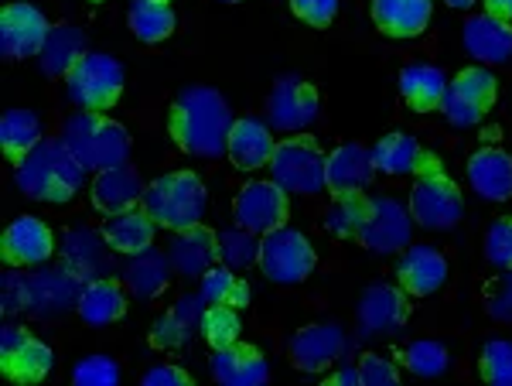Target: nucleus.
I'll use <instances>...</instances> for the list:
<instances>
[{
	"label": "nucleus",
	"instance_id": "obj_1",
	"mask_svg": "<svg viewBox=\"0 0 512 386\" xmlns=\"http://www.w3.org/2000/svg\"><path fill=\"white\" fill-rule=\"evenodd\" d=\"M168 130L185 154L195 158H219L226 154L229 130H233V113L226 100L209 86H188L178 93L168 113Z\"/></svg>",
	"mask_w": 512,
	"mask_h": 386
},
{
	"label": "nucleus",
	"instance_id": "obj_2",
	"mask_svg": "<svg viewBox=\"0 0 512 386\" xmlns=\"http://www.w3.org/2000/svg\"><path fill=\"white\" fill-rule=\"evenodd\" d=\"M14 182L28 199L69 202L86 182V164L59 141H41L24 161H18Z\"/></svg>",
	"mask_w": 512,
	"mask_h": 386
},
{
	"label": "nucleus",
	"instance_id": "obj_3",
	"mask_svg": "<svg viewBox=\"0 0 512 386\" xmlns=\"http://www.w3.org/2000/svg\"><path fill=\"white\" fill-rule=\"evenodd\" d=\"M62 144L86 164V171L117 168L130 158V134L99 110L72 113L62 127Z\"/></svg>",
	"mask_w": 512,
	"mask_h": 386
},
{
	"label": "nucleus",
	"instance_id": "obj_4",
	"mask_svg": "<svg viewBox=\"0 0 512 386\" xmlns=\"http://www.w3.org/2000/svg\"><path fill=\"white\" fill-rule=\"evenodd\" d=\"M144 212L164 229H185L202 223L205 216V185L192 171H171L144 188Z\"/></svg>",
	"mask_w": 512,
	"mask_h": 386
},
{
	"label": "nucleus",
	"instance_id": "obj_5",
	"mask_svg": "<svg viewBox=\"0 0 512 386\" xmlns=\"http://www.w3.org/2000/svg\"><path fill=\"white\" fill-rule=\"evenodd\" d=\"M325 164L328 154L308 134H291L287 141H277L270 158V178L287 195H315L325 188Z\"/></svg>",
	"mask_w": 512,
	"mask_h": 386
},
{
	"label": "nucleus",
	"instance_id": "obj_6",
	"mask_svg": "<svg viewBox=\"0 0 512 386\" xmlns=\"http://www.w3.org/2000/svg\"><path fill=\"white\" fill-rule=\"evenodd\" d=\"M65 93L82 110H110L123 93V65L113 55L86 52L76 69L65 76Z\"/></svg>",
	"mask_w": 512,
	"mask_h": 386
},
{
	"label": "nucleus",
	"instance_id": "obj_7",
	"mask_svg": "<svg viewBox=\"0 0 512 386\" xmlns=\"http://www.w3.org/2000/svg\"><path fill=\"white\" fill-rule=\"evenodd\" d=\"M495 96H499L495 76L485 65H472V69L458 72V76L448 82L441 110L451 127H475V123L495 106Z\"/></svg>",
	"mask_w": 512,
	"mask_h": 386
},
{
	"label": "nucleus",
	"instance_id": "obj_8",
	"mask_svg": "<svg viewBox=\"0 0 512 386\" xmlns=\"http://www.w3.org/2000/svg\"><path fill=\"white\" fill-rule=\"evenodd\" d=\"M260 267L274 284H301L315 270V250L297 229L280 226L260 240Z\"/></svg>",
	"mask_w": 512,
	"mask_h": 386
},
{
	"label": "nucleus",
	"instance_id": "obj_9",
	"mask_svg": "<svg viewBox=\"0 0 512 386\" xmlns=\"http://www.w3.org/2000/svg\"><path fill=\"white\" fill-rule=\"evenodd\" d=\"M410 216L424 229H451L465 216V202H461L458 185L444 171L420 175L414 192H410Z\"/></svg>",
	"mask_w": 512,
	"mask_h": 386
},
{
	"label": "nucleus",
	"instance_id": "obj_10",
	"mask_svg": "<svg viewBox=\"0 0 512 386\" xmlns=\"http://www.w3.org/2000/svg\"><path fill=\"white\" fill-rule=\"evenodd\" d=\"M233 212H236V223L243 229H250L256 236H267V233H274V229L287 226L291 205H287L284 188L270 178V182H250L239 188Z\"/></svg>",
	"mask_w": 512,
	"mask_h": 386
},
{
	"label": "nucleus",
	"instance_id": "obj_11",
	"mask_svg": "<svg viewBox=\"0 0 512 386\" xmlns=\"http://www.w3.org/2000/svg\"><path fill=\"white\" fill-rule=\"evenodd\" d=\"M82 281L79 274H72L69 267H48L28 277V311L41 322L48 318H62L65 311L79 308L82 298Z\"/></svg>",
	"mask_w": 512,
	"mask_h": 386
},
{
	"label": "nucleus",
	"instance_id": "obj_12",
	"mask_svg": "<svg viewBox=\"0 0 512 386\" xmlns=\"http://www.w3.org/2000/svg\"><path fill=\"white\" fill-rule=\"evenodd\" d=\"M410 219H414L410 209H403L396 199L376 195V199H369L366 223H362L355 240L373 253H396L410 243Z\"/></svg>",
	"mask_w": 512,
	"mask_h": 386
},
{
	"label": "nucleus",
	"instance_id": "obj_13",
	"mask_svg": "<svg viewBox=\"0 0 512 386\" xmlns=\"http://www.w3.org/2000/svg\"><path fill=\"white\" fill-rule=\"evenodd\" d=\"M0 366L11 380L38 383L52 373L55 356L45 342L31 339L21 325H4V332H0Z\"/></svg>",
	"mask_w": 512,
	"mask_h": 386
},
{
	"label": "nucleus",
	"instance_id": "obj_14",
	"mask_svg": "<svg viewBox=\"0 0 512 386\" xmlns=\"http://www.w3.org/2000/svg\"><path fill=\"white\" fill-rule=\"evenodd\" d=\"M410 318V301L403 287L393 284H373L366 287L359 301V335L362 339H376V335H393Z\"/></svg>",
	"mask_w": 512,
	"mask_h": 386
},
{
	"label": "nucleus",
	"instance_id": "obj_15",
	"mask_svg": "<svg viewBox=\"0 0 512 386\" xmlns=\"http://www.w3.org/2000/svg\"><path fill=\"white\" fill-rule=\"evenodd\" d=\"M48 21L31 4H7L0 14V55L4 59H31L41 52Z\"/></svg>",
	"mask_w": 512,
	"mask_h": 386
},
{
	"label": "nucleus",
	"instance_id": "obj_16",
	"mask_svg": "<svg viewBox=\"0 0 512 386\" xmlns=\"http://www.w3.org/2000/svg\"><path fill=\"white\" fill-rule=\"evenodd\" d=\"M113 246L106 240V233H96V229H69L62 236V257L65 267L72 274H79L82 281H96V277H110L113 274Z\"/></svg>",
	"mask_w": 512,
	"mask_h": 386
},
{
	"label": "nucleus",
	"instance_id": "obj_17",
	"mask_svg": "<svg viewBox=\"0 0 512 386\" xmlns=\"http://www.w3.org/2000/svg\"><path fill=\"white\" fill-rule=\"evenodd\" d=\"M318 117V89L304 79H280L270 93V123L277 130H287V134H297V130L311 127Z\"/></svg>",
	"mask_w": 512,
	"mask_h": 386
},
{
	"label": "nucleus",
	"instance_id": "obj_18",
	"mask_svg": "<svg viewBox=\"0 0 512 386\" xmlns=\"http://www.w3.org/2000/svg\"><path fill=\"white\" fill-rule=\"evenodd\" d=\"M0 250H4L7 267H35L45 264L55 253V236L48 223H41L38 216H18L4 229Z\"/></svg>",
	"mask_w": 512,
	"mask_h": 386
},
{
	"label": "nucleus",
	"instance_id": "obj_19",
	"mask_svg": "<svg viewBox=\"0 0 512 386\" xmlns=\"http://www.w3.org/2000/svg\"><path fill=\"white\" fill-rule=\"evenodd\" d=\"M219 257H222V253H219V236L212 233L209 226H202V223L175 229V236H171V243H168L171 267H175L178 274H185V277H198V281H202L205 270L216 267Z\"/></svg>",
	"mask_w": 512,
	"mask_h": 386
},
{
	"label": "nucleus",
	"instance_id": "obj_20",
	"mask_svg": "<svg viewBox=\"0 0 512 386\" xmlns=\"http://www.w3.org/2000/svg\"><path fill=\"white\" fill-rule=\"evenodd\" d=\"M345 349V332L332 322L325 325H308L291 339V363L304 373H321L342 356Z\"/></svg>",
	"mask_w": 512,
	"mask_h": 386
},
{
	"label": "nucleus",
	"instance_id": "obj_21",
	"mask_svg": "<svg viewBox=\"0 0 512 386\" xmlns=\"http://www.w3.org/2000/svg\"><path fill=\"white\" fill-rule=\"evenodd\" d=\"M373 151H366L362 144H342L328 154L325 164V188L335 195H352L362 192L373 178Z\"/></svg>",
	"mask_w": 512,
	"mask_h": 386
},
{
	"label": "nucleus",
	"instance_id": "obj_22",
	"mask_svg": "<svg viewBox=\"0 0 512 386\" xmlns=\"http://www.w3.org/2000/svg\"><path fill=\"white\" fill-rule=\"evenodd\" d=\"M373 164L386 175H434V171H441V161L427 154L410 134H386L376 144Z\"/></svg>",
	"mask_w": 512,
	"mask_h": 386
},
{
	"label": "nucleus",
	"instance_id": "obj_23",
	"mask_svg": "<svg viewBox=\"0 0 512 386\" xmlns=\"http://www.w3.org/2000/svg\"><path fill=\"white\" fill-rule=\"evenodd\" d=\"M212 380L222 386H260L270 380V366L260 356V349L233 342L226 349H216L212 356Z\"/></svg>",
	"mask_w": 512,
	"mask_h": 386
},
{
	"label": "nucleus",
	"instance_id": "obj_24",
	"mask_svg": "<svg viewBox=\"0 0 512 386\" xmlns=\"http://www.w3.org/2000/svg\"><path fill=\"white\" fill-rule=\"evenodd\" d=\"M465 48L482 65H502L512 59V24L492 14H475L465 21Z\"/></svg>",
	"mask_w": 512,
	"mask_h": 386
},
{
	"label": "nucleus",
	"instance_id": "obj_25",
	"mask_svg": "<svg viewBox=\"0 0 512 386\" xmlns=\"http://www.w3.org/2000/svg\"><path fill=\"white\" fill-rule=\"evenodd\" d=\"M144 199V182L130 164H117V168L96 171L93 182V205L106 216H117V212H127Z\"/></svg>",
	"mask_w": 512,
	"mask_h": 386
},
{
	"label": "nucleus",
	"instance_id": "obj_26",
	"mask_svg": "<svg viewBox=\"0 0 512 386\" xmlns=\"http://www.w3.org/2000/svg\"><path fill=\"white\" fill-rule=\"evenodd\" d=\"M396 277H400V287L414 298H427L448 277V260L434 250V246H410L403 253L400 267H396Z\"/></svg>",
	"mask_w": 512,
	"mask_h": 386
},
{
	"label": "nucleus",
	"instance_id": "obj_27",
	"mask_svg": "<svg viewBox=\"0 0 512 386\" xmlns=\"http://www.w3.org/2000/svg\"><path fill=\"white\" fill-rule=\"evenodd\" d=\"M274 147H277V141L270 137L267 123L250 120V117L233 120L226 154L239 171H256V168H263V164H270V158H274Z\"/></svg>",
	"mask_w": 512,
	"mask_h": 386
},
{
	"label": "nucleus",
	"instance_id": "obj_28",
	"mask_svg": "<svg viewBox=\"0 0 512 386\" xmlns=\"http://www.w3.org/2000/svg\"><path fill=\"white\" fill-rule=\"evenodd\" d=\"M468 182L489 202L512 199V158L499 147H482L468 161Z\"/></svg>",
	"mask_w": 512,
	"mask_h": 386
},
{
	"label": "nucleus",
	"instance_id": "obj_29",
	"mask_svg": "<svg viewBox=\"0 0 512 386\" xmlns=\"http://www.w3.org/2000/svg\"><path fill=\"white\" fill-rule=\"evenodd\" d=\"M82 55H86V35L76 24H52L45 35V45L38 52V62L45 76L65 79L79 65Z\"/></svg>",
	"mask_w": 512,
	"mask_h": 386
},
{
	"label": "nucleus",
	"instance_id": "obj_30",
	"mask_svg": "<svg viewBox=\"0 0 512 386\" xmlns=\"http://www.w3.org/2000/svg\"><path fill=\"white\" fill-rule=\"evenodd\" d=\"M373 21L390 38H417L431 24V0H373Z\"/></svg>",
	"mask_w": 512,
	"mask_h": 386
},
{
	"label": "nucleus",
	"instance_id": "obj_31",
	"mask_svg": "<svg viewBox=\"0 0 512 386\" xmlns=\"http://www.w3.org/2000/svg\"><path fill=\"white\" fill-rule=\"evenodd\" d=\"M76 311L86 325H113L127 311V294H123L120 281H113V277H96V281L82 287Z\"/></svg>",
	"mask_w": 512,
	"mask_h": 386
},
{
	"label": "nucleus",
	"instance_id": "obj_32",
	"mask_svg": "<svg viewBox=\"0 0 512 386\" xmlns=\"http://www.w3.org/2000/svg\"><path fill=\"white\" fill-rule=\"evenodd\" d=\"M400 93L407 106H414L417 113H431L444 103L448 79L434 65H410V69L400 72Z\"/></svg>",
	"mask_w": 512,
	"mask_h": 386
},
{
	"label": "nucleus",
	"instance_id": "obj_33",
	"mask_svg": "<svg viewBox=\"0 0 512 386\" xmlns=\"http://www.w3.org/2000/svg\"><path fill=\"white\" fill-rule=\"evenodd\" d=\"M106 240L117 253L123 257H137V253L151 250V240H154V219L147 216L144 209H127V212H117V216H110V223H106Z\"/></svg>",
	"mask_w": 512,
	"mask_h": 386
},
{
	"label": "nucleus",
	"instance_id": "obj_34",
	"mask_svg": "<svg viewBox=\"0 0 512 386\" xmlns=\"http://www.w3.org/2000/svg\"><path fill=\"white\" fill-rule=\"evenodd\" d=\"M168 274L171 260L158 250H144L137 257H130L127 270H123V281H127L130 294H137V298H158L168 287Z\"/></svg>",
	"mask_w": 512,
	"mask_h": 386
},
{
	"label": "nucleus",
	"instance_id": "obj_35",
	"mask_svg": "<svg viewBox=\"0 0 512 386\" xmlns=\"http://www.w3.org/2000/svg\"><path fill=\"white\" fill-rule=\"evenodd\" d=\"M202 301L205 298H181L168 315H161L158 325H154V332H151L154 346H161V349L185 346L188 335H192V325L202 322V311H205Z\"/></svg>",
	"mask_w": 512,
	"mask_h": 386
},
{
	"label": "nucleus",
	"instance_id": "obj_36",
	"mask_svg": "<svg viewBox=\"0 0 512 386\" xmlns=\"http://www.w3.org/2000/svg\"><path fill=\"white\" fill-rule=\"evenodd\" d=\"M41 144V123L31 110H11L0 120V147L14 164L28 158Z\"/></svg>",
	"mask_w": 512,
	"mask_h": 386
},
{
	"label": "nucleus",
	"instance_id": "obj_37",
	"mask_svg": "<svg viewBox=\"0 0 512 386\" xmlns=\"http://www.w3.org/2000/svg\"><path fill=\"white\" fill-rule=\"evenodd\" d=\"M127 21L130 31L147 45H158L175 31V11L168 7V0H134Z\"/></svg>",
	"mask_w": 512,
	"mask_h": 386
},
{
	"label": "nucleus",
	"instance_id": "obj_38",
	"mask_svg": "<svg viewBox=\"0 0 512 386\" xmlns=\"http://www.w3.org/2000/svg\"><path fill=\"white\" fill-rule=\"evenodd\" d=\"M202 298L205 305H229L243 311L250 305V287L243 277L233 274V267H209L202 274Z\"/></svg>",
	"mask_w": 512,
	"mask_h": 386
},
{
	"label": "nucleus",
	"instance_id": "obj_39",
	"mask_svg": "<svg viewBox=\"0 0 512 386\" xmlns=\"http://www.w3.org/2000/svg\"><path fill=\"white\" fill-rule=\"evenodd\" d=\"M366 212H369V195L352 192V195H338L335 205L328 209V233L338 236V240H355L359 236L362 223H366Z\"/></svg>",
	"mask_w": 512,
	"mask_h": 386
},
{
	"label": "nucleus",
	"instance_id": "obj_40",
	"mask_svg": "<svg viewBox=\"0 0 512 386\" xmlns=\"http://www.w3.org/2000/svg\"><path fill=\"white\" fill-rule=\"evenodd\" d=\"M198 328H202L205 342H209L212 349H226L233 346V342H239V315L236 308L229 305H209L202 311V322H198Z\"/></svg>",
	"mask_w": 512,
	"mask_h": 386
},
{
	"label": "nucleus",
	"instance_id": "obj_41",
	"mask_svg": "<svg viewBox=\"0 0 512 386\" xmlns=\"http://www.w3.org/2000/svg\"><path fill=\"white\" fill-rule=\"evenodd\" d=\"M219 253H222V260H226V267H233V270H246V267L260 264L256 233H250V229H243V226L219 236Z\"/></svg>",
	"mask_w": 512,
	"mask_h": 386
},
{
	"label": "nucleus",
	"instance_id": "obj_42",
	"mask_svg": "<svg viewBox=\"0 0 512 386\" xmlns=\"http://www.w3.org/2000/svg\"><path fill=\"white\" fill-rule=\"evenodd\" d=\"M478 373L492 386H512V342L495 339L478 356Z\"/></svg>",
	"mask_w": 512,
	"mask_h": 386
},
{
	"label": "nucleus",
	"instance_id": "obj_43",
	"mask_svg": "<svg viewBox=\"0 0 512 386\" xmlns=\"http://www.w3.org/2000/svg\"><path fill=\"white\" fill-rule=\"evenodd\" d=\"M403 366L417 376H441L444 369H448V349H444L441 342L420 339L403 352Z\"/></svg>",
	"mask_w": 512,
	"mask_h": 386
},
{
	"label": "nucleus",
	"instance_id": "obj_44",
	"mask_svg": "<svg viewBox=\"0 0 512 386\" xmlns=\"http://www.w3.org/2000/svg\"><path fill=\"white\" fill-rule=\"evenodd\" d=\"M485 260L499 270H512V216L495 219L485 233Z\"/></svg>",
	"mask_w": 512,
	"mask_h": 386
},
{
	"label": "nucleus",
	"instance_id": "obj_45",
	"mask_svg": "<svg viewBox=\"0 0 512 386\" xmlns=\"http://www.w3.org/2000/svg\"><path fill=\"white\" fill-rule=\"evenodd\" d=\"M72 380L79 386H113L120 380V366L110 356H89L72 369Z\"/></svg>",
	"mask_w": 512,
	"mask_h": 386
},
{
	"label": "nucleus",
	"instance_id": "obj_46",
	"mask_svg": "<svg viewBox=\"0 0 512 386\" xmlns=\"http://www.w3.org/2000/svg\"><path fill=\"white\" fill-rule=\"evenodd\" d=\"M0 305H4V315L28 311V277L18 267H7L0 277Z\"/></svg>",
	"mask_w": 512,
	"mask_h": 386
},
{
	"label": "nucleus",
	"instance_id": "obj_47",
	"mask_svg": "<svg viewBox=\"0 0 512 386\" xmlns=\"http://www.w3.org/2000/svg\"><path fill=\"white\" fill-rule=\"evenodd\" d=\"M291 11L311 28H328L338 14V0H291Z\"/></svg>",
	"mask_w": 512,
	"mask_h": 386
},
{
	"label": "nucleus",
	"instance_id": "obj_48",
	"mask_svg": "<svg viewBox=\"0 0 512 386\" xmlns=\"http://www.w3.org/2000/svg\"><path fill=\"white\" fill-rule=\"evenodd\" d=\"M359 376H362V386H393L400 380V369H396L390 359L369 352V356L359 359Z\"/></svg>",
	"mask_w": 512,
	"mask_h": 386
},
{
	"label": "nucleus",
	"instance_id": "obj_49",
	"mask_svg": "<svg viewBox=\"0 0 512 386\" xmlns=\"http://www.w3.org/2000/svg\"><path fill=\"white\" fill-rule=\"evenodd\" d=\"M489 315L499 322H512V270L489 287Z\"/></svg>",
	"mask_w": 512,
	"mask_h": 386
},
{
	"label": "nucleus",
	"instance_id": "obj_50",
	"mask_svg": "<svg viewBox=\"0 0 512 386\" xmlns=\"http://www.w3.org/2000/svg\"><path fill=\"white\" fill-rule=\"evenodd\" d=\"M192 376L178 366H154L144 373V386H188Z\"/></svg>",
	"mask_w": 512,
	"mask_h": 386
},
{
	"label": "nucleus",
	"instance_id": "obj_51",
	"mask_svg": "<svg viewBox=\"0 0 512 386\" xmlns=\"http://www.w3.org/2000/svg\"><path fill=\"white\" fill-rule=\"evenodd\" d=\"M485 14L512 24V0H485Z\"/></svg>",
	"mask_w": 512,
	"mask_h": 386
},
{
	"label": "nucleus",
	"instance_id": "obj_52",
	"mask_svg": "<svg viewBox=\"0 0 512 386\" xmlns=\"http://www.w3.org/2000/svg\"><path fill=\"white\" fill-rule=\"evenodd\" d=\"M328 383H332V386H345V383H349V386H355V383H359V386H362V376H359V369L345 366V369H338V373H335V376H332V380H328Z\"/></svg>",
	"mask_w": 512,
	"mask_h": 386
},
{
	"label": "nucleus",
	"instance_id": "obj_53",
	"mask_svg": "<svg viewBox=\"0 0 512 386\" xmlns=\"http://www.w3.org/2000/svg\"><path fill=\"white\" fill-rule=\"evenodd\" d=\"M444 4L458 7V11H465V7H472V4H475V0H444Z\"/></svg>",
	"mask_w": 512,
	"mask_h": 386
},
{
	"label": "nucleus",
	"instance_id": "obj_54",
	"mask_svg": "<svg viewBox=\"0 0 512 386\" xmlns=\"http://www.w3.org/2000/svg\"><path fill=\"white\" fill-rule=\"evenodd\" d=\"M222 4H239V0H222Z\"/></svg>",
	"mask_w": 512,
	"mask_h": 386
}]
</instances>
